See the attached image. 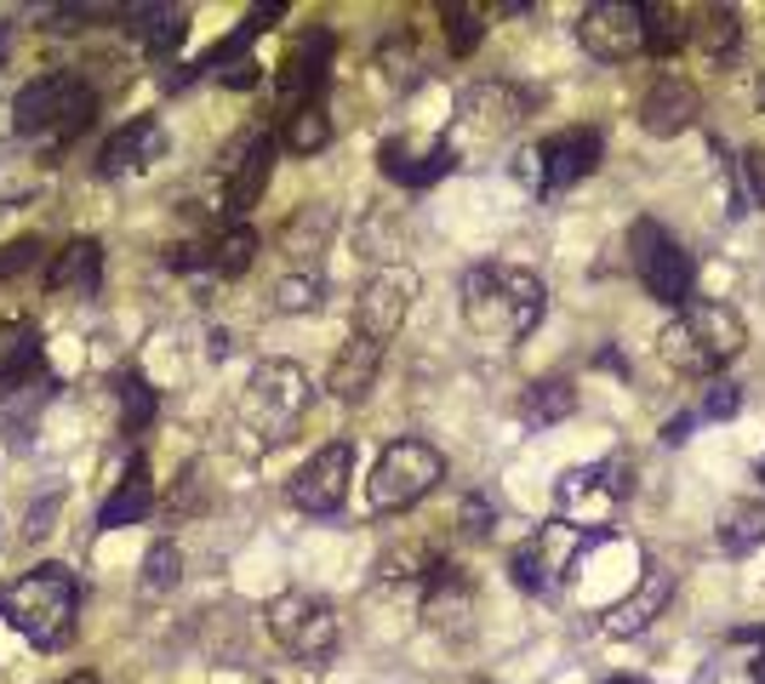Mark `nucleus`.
<instances>
[{
	"instance_id": "obj_1",
	"label": "nucleus",
	"mask_w": 765,
	"mask_h": 684,
	"mask_svg": "<svg viewBox=\"0 0 765 684\" xmlns=\"http://www.w3.org/2000/svg\"><path fill=\"white\" fill-rule=\"evenodd\" d=\"M549 291L531 268L514 263H475L463 274V325L486 342H520L538 331Z\"/></svg>"
},
{
	"instance_id": "obj_2",
	"label": "nucleus",
	"mask_w": 765,
	"mask_h": 684,
	"mask_svg": "<svg viewBox=\"0 0 765 684\" xmlns=\"http://www.w3.org/2000/svg\"><path fill=\"white\" fill-rule=\"evenodd\" d=\"M75 610H81V588L70 565H35L29 576L0 588V622L18 639H29L35 650H63L75 639Z\"/></svg>"
},
{
	"instance_id": "obj_3",
	"label": "nucleus",
	"mask_w": 765,
	"mask_h": 684,
	"mask_svg": "<svg viewBox=\"0 0 765 684\" xmlns=\"http://www.w3.org/2000/svg\"><path fill=\"white\" fill-rule=\"evenodd\" d=\"M748 342V325L737 308L725 302H686L680 314L662 325L657 354L662 365H674L680 376H714L720 365H731Z\"/></svg>"
},
{
	"instance_id": "obj_4",
	"label": "nucleus",
	"mask_w": 765,
	"mask_h": 684,
	"mask_svg": "<svg viewBox=\"0 0 765 684\" xmlns=\"http://www.w3.org/2000/svg\"><path fill=\"white\" fill-rule=\"evenodd\" d=\"M97 115V92L75 68H52V75L29 81L12 103V131L18 137H52V143H75Z\"/></svg>"
},
{
	"instance_id": "obj_5",
	"label": "nucleus",
	"mask_w": 765,
	"mask_h": 684,
	"mask_svg": "<svg viewBox=\"0 0 765 684\" xmlns=\"http://www.w3.org/2000/svg\"><path fill=\"white\" fill-rule=\"evenodd\" d=\"M241 428L257 434V445L269 451V445H286L291 428L304 423L309 410V371L291 365V360H263L252 365L246 376V394H241Z\"/></svg>"
},
{
	"instance_id": "obj_6",
	"label": "nucleus",
	"mask_w": 765,
	"mask_h": 684,
	"mask_svg": "<svg viewBox=\"0 0 765 684\" xmlns=\"http://www.w3.org/2000/svg\"><path fill=\"white\" fill-rule=\"evenodd\" d=\"M263 622H269V639L286 650L291 662H331L338 656V644H343V622H338V610H331L326 599L315 594H275L269 605H263Z\"/></svg>"
},
{
	"instance_id": "obj_7",
	"label": "nucleus",
	"mask_w": 765,
	"mask_h": 684,
	"mask_svg": "<svg viewBox=\"0 0 765 684\" xmlns=\"http://www.w3.org/2000/svg\"><path fill=\"white\" fill-rule=\"evenodd\" d=\"M440 479H446V457L435 445L428 439H394V445H383L372 479H365V496H372L378 513H406L435 491Z\"/></svg>"
},
{
	"instance_id": "obj_8",
	"label": "nucleus",
	"mask_w": 765,
	"mask_h": 684,
	"mask_svg": "<svg viewBox=\"0 0 765 684\" xmlns=\"http://www.w3.org/2000/svg\"><path fill=\"white\" fill-rule=\"evenodd\" d=\"M601 154H606L601 131H594V126H572V131H554V137H543V143H531L514 160V171H520V183L531 194H560V189L583 183L588 171L601 165Z\"/></svg>"
},
{
	"instance_id": "obj_9",
	"label": "nucleus",
	"mask_w": 765,
	"mask_h": 684,
	"mask_svg": "<svg viewBox=\"0 0 765 684\" xmlns=\"http://www.w3.org/2000/svg\"><path fill=\"white\" fill-rule=\"evenodd\" d=\"M594 536H601V531H577V525H565V520H549L531 542L514 547V559H509L514 588H525V594H554L560 581L577 570V559L594 547Z\"/></svg>"
},
{
	"instance_id": "obj_10",
	"label": "nucleus",
	"mask_w": 765,
	"mask_h": 684,
	"mask_svg": "<svg viewBox=\"0 0 765 684\" xmlns=\"http://www.w3.org/2000/svg\"><path fill=\"white\" fill-rule=\"evenodd\" d=\"M628 257H635L640 286H646L657 302L686 308V297H691V286H697V263H691V252L680 246L669 228H657L651 217H640L635 228H628Z\"/></svg>"
},
{
	"instance_id": "obj_11",
	"label": "nucleus",
	"mask_w": 765,
	"mask_h": 684,
	"mask_svg": "<svg viewBox=\"0 0 765 684\" xmlns=\"http://www.w3.org/2000/svg\"><path fill=\"white\" fill-rule=\"evenodd\" d=\"M635 462L628 457H606V462H588V468H572L560 479V491H554V502H560V520L565 525H577V531H594V525H606V513L635 491Z\"/></svg>"
},
{
	"instance_id": "obj_12",
	"label": "nucleus",
	"mask_w": 765,
	"mask_h": 684,
	"mask_svg": "<svg viewBox=\"0 0 765 684\" xmlns=\"http://www.w3.org/2000/svg\"><path fill=\"white\" fill-rule=\"evenodd\" d=\"M349 473H354V445L349 439H331L320 451L286 479V502L297 513H338L349 496Z\"/></svg>"
},
{
	"instance_id": "obj_13",
	"label": "nucleus",
	"mask_w": 765,
	"mask_h": 684,
	"mask_svg": "<svg viewBox=\"0 0 765 684\" xmlns=\"http://www.w3.org/2000/svg\"><path fill=\"white\" fill-rule=\"evenodd\" d=\"M412 297H417V274L401 268V263H383L372 280L360 286V297H354V331L372 336V342H389L394 331L406 325Z\"/></svg>"
},
{
	"instance_id": "obj_14",
	"label": "nucleus",
	"mask_w": 765,
	"mask_h": 684,
	"mask_svg": "<svg viewBox=\"0 0 765 684\" xmlns=\"http://www.w3.org/2000/svg\"><path fill=\"white\" fill-rule=\"evenodd\" d=\"M577 41L588 57L601 63H623L646 52V7H628V0H594L577 18Z\"/></svg>"
},
{
	"instance_id": "obj_15",
	"label": "nucleus",
	"mask_w": 765,
	"mask_h": 684,
	"mask_svg": "<svg viewBox=\"0 0 765 684\" xmlns=\"http://www.w3.org/2000/svg\"><path fill=\"white\" fill-rule=\"evenodd\" d=\"M531 115V97L509 81H480L457 97V126L475 131L480 143H497V137H509L520 120Z\"/></svg>"
},
{
	"instance_id": "obj_16",
	"label": "nucleus",
	"mask_w": 765,
	"mask_h": 684,
	"mask_svg": "<svg viewBox=\"0 0 765 684\" xmlns=\"http://www.w3.org/2000/svg\"><path fill=\"white\" fill-rule=\"evenodd\" d=\"M269 171H275V137L257 126L246 137V149L223 160V178H217L223 205H229V217H235V223H246V212L263 200V189H269Z\"/></svg>"
},
{
	"instance_id": "obj_17",
	"label": "nucleus",
	"mask_w": 765,
	"mask_h": 684,
	"mask_svg": "<svg viewBox=\"0 0 765 684\" xmlns=\"http://www.w3.org/2000/svg\"><path fill=\"white\" fill-rule=\"evenodd\" d=\"M326 68H331V29L315 23V29H304V41L291 46V57H286V68H280V97H286V109L320 103Z\"/></svg>"
},
{
	"instance_id": "obj_18",
	"label": "nucleus",
	"mask_w": 765,
	"mask_h": 684,
	"mask_svg": "<svg viewBox=\"0 0 765 684\" xmlns=\"http://www.w3.org/2000/svg\"><path fill=\"white\" fill-rule=\"evenodd\" d=\"M378 165H383V178H394L401 189H428V183H440L446 171L457 165V149L451 143H412V137H389V143L378 149Z\"/></svg>"
},
{
	"instance_id": "obj_19",
	"label": "nucleus",
	"mask_w": 765,
	"mask_h": 684,
	"mask_svg": "<svg viewBox=\"0 0 765 684\" xmlns=\"http://www.w3.org/2000/svg\"><path fill=\"white\" fill-rule=\"evenodd\" d=\"M423 616H428V628H440V633H469V616H475V581H469V570L451 565V559H440L435 570H428Z\"/></svg>"
},
{
	"instance_id": "obj_20",
	"label": "nucleus",
	"mask_w": 765,
	"mask_h": 684,
	"mask_svg": "<svg viewBox=\"0 0 765 684\" xmlns=\"http://www.w3.org/2000/svg\"><path fill=\"white\" fill-rule=\"evenodd\" d=\"M160 154H166V126L155 115H138L120 131H109V143L97 149V178H131V171H144Z\"/></svg>"
},
{
	"instance_id": "obj_21",
	"label": "nucleus",
	"mask_w": 765,
	"mask_h": 684,
	"mask_svg": "<svg viewBox=\"0 0 765 684\" xmlns=\"http://www.w3.org/2000/svg\"><path fill=\"white\" fill-rule=\"evenodd\" d=\"M97 286H104V246H97L92 234L70 239L63 252H52V263H46V291L52 297L86 302V297H97Z\"/></svg>"
},
{
	"instance_id": "obj_22",
	"label": "nucleus",
	"mask_w": 765,
	"mask_h": 684,
	"mask_svg": "<svg viewBox=\"0 0 765 684\" xmlns=\"http://www.w3.org/2000/svg\"><path fill=\"white\" fill-rule=\"evenodd\" d=\"M669 599H674V570H662V565H651L646 570V581L628 599H617L606 616H601V628L612 633V639H635V633H646L662 610H669Z\"/></svg>"
},
{
	"instance_id": "obj_23",
	"label": "nucleus",
	"mask_w": 765,
	"mask_h": 684,
	"mask_svg": "<svg viewBox=\"0 0 765 684\" xmlns=\"http://www.w3.org/2000/svg\"><path fill=\"white\" fill-rule=\"evenodd\" d=\"M383 349H389V342H372V336L354 331L343 349H338V360H331V371H326L331 399L360 405L365 394H372V388H378V371H383Z\"/></svg>"
},
{
	"instance_id": "obj_24",
	"label": "nucleus",
	"mask_w": 765,
	"mask_h": 684,
	"mask_svg": "<svg viewBox=\"0 0 765 684\" xmlns=\"http://www.w3.org/2000/svg\"><path fill=\"white\" fill-rule=\"evenodd\" d=\"M697 120V86L680 75H657L651 92L640 97V126L651 137H680Z\"/></svg>"
},
{
	"instance_id": "obj_25",
	"label": "nucleus",
	"mask_w": 765,
	"mask_h": 684,
	"mask_svg": "<svg viewBox=\"0 0 765 684\" xmlns=\"http://www.w3.org/2000/svg\"><path fill=\"white\" fill-rule=\"evenodd\" d=\"M155 513V479H149V462L131 451L126 457V473H120V485L109 491L104 513H97V525L104 531H126V525H144Z\"/></svg>"
},
{
	"instance_id": "obj_26",
	"label": "nucleus",
	"mask_w": 765,
	"mask_h": 684,
	"mask_svg": "<svg viewBox=\"0 0 765 684\" xmlns=\"http://www.w3.org/2000/svg\"><path fill=\"white\" fill-rule=\"evenodd\" d=\"M577 410V383H565V376H543V383H531L520 394V417L525 428H554Z\"/></svg>"
},
{
	"instance_id": "obj_27",
	"label": "nucleus",
	"mask_w": 765,
	"mask_h": 684,
	"mask_svg": "<svg viewBox=\"0 0 765 684\" xmlns=\"http://www.w3.org/2000/svg\"><path fill=\"white\" fill-rule=\"evenodd\" d=\"M35 365H41V331L29 320H7L0 325V388H18Z\"/></svg>"
},
{
	"instance_id": "obj_28",
	"label": "nucleus",
	"mask_w": 765,
	"mask_h": 684,
	"mask_svg": "<svg viewBox=\"0 0 765 684\" xmlns=\"http://www.w3.org/2000/svg\"><path fill=\"white\" fill-rule=\"evenodd\" d=\"M257 263V228L252 223H229L212 246H206V274H223V280H235Z\"/></svg>"
},
{
	"instance_id": "obj_29",
	"label": "nucleus",
	"mask_w": 765,
	"mask_h": 684,
	"mask_svg": "<svg viewBox=\"0 0 765 684\" xmlns=\"http://www.w3.org/2000/svg\"><path fill=\"white\" fill-rule=\"evenodd\" d=\"M280 143H286L291 154H320V149L331 143V115H326V103H304V109H291Z\"/></svg>"
},
{
	"instance_id": "obj_30",
	"label": "nucleus",
	"mask_w": 765,
	"mask_h": 684,
	"mask_svg": "<svg viewBox=\"0 0 765 684\" xmlns=\"http://www.w3.org/2000/svg\"><path fill=\"white\" fill-rule=\"evenodd\" d=\"M486 7L480 0H446L440 7V23H446V46L457 52V57H469L475 46H480V34H486Z\"/></svg>"
},
{
	"instance_id": "obj_31",
	"label": "nucleus",
	"mask_w": 765,
	"mask_h": 684,
	"mask_svg": "<svg viewBox=\"0 0 765 684\" xmlns=\"http://www.w3.org/2000/svg\"><path fill=\"white\" fill-rule=\"evenodd\" d=\"M691 34H697V46H703V57L725 63L731 52H737V41H743V23H737V12H731V7H709L703 18L691 23Z\"/></svg>"
},
{
	"instance_id": "obj_32",
	"label": "nucleus",
	"mask_w": 765,
	"mask_h": 684,
	"mask_svg": "<svg viewBox=\"0 0 765 684\" xmlns=\"http://www.w3.org/2000/svg\"><path fill=\"white\" fill-rule=\"evenodd\" d=\"M120 428L126 434H144L155 423V410H160V394L149 388V376L144 371H120Z\"/></svg>"
},
{
	"instance_id": "obj_33",
	"label": "nucleus",
	"mask_w": 765,
	"mask_h": 684,
	"mask_svg": "<svg viewBox=\"0 0 765 684\" xmlns=\"http://www.w3.org/2000/svg\"><path fill=\"white\" fill-rule=\"evenodd\" d=\"M320 297H326V280L315 268H291V274L275 280V308L280 314H309V308H320Z\"/></svg>"
},
{
	"instance_id": "obj_34",
	"label": "nucleus",
	"mask_w": 765,
	"mask_h": 684,
	"mask_svg": "<svg viewBox=\"0 0 765 684\" xmlns=\"http://www.w3.org/2000/svg\"><path fill=\"white\" fill-rule=\"evenodd\" d=\"M759 542H765V507H759V502L731 507V520H725V531H720V547H725V554L743 559V554H754Z\"/></svg>"
},
{
	"instance_id": "obj_35",
	"label": "nucleus",
	"mask_w": 765,
	"mask_h": 684,
	"mask_svg": "<svg viewBox=\"0 0 765 684\" xmlns=\"http://www.w3.org/2000/svg\"><path fill=\"white\" fill-rule=\"evenodd\" d=\"M686 12L680 7H646V52L651 57H669L686 46Z\"/></svg>"
},
{
	"instance_id": "obj_36",
	"label": "nucleus",
	"mask_w": 765,
	"mask_h": 684,
	"mask_svg": "<svg viewBox=\"0 0 765 684\" xmlns=\"http://www.w3.org/2000/svg\"><path fill=\"white\" fill-rule=\"evenodd\" d=\"M178 576H183V554L172 542H155L149 554H144V594H166V588H178Z\"/></svg>"
},
{
	"instance_id": "obj_37",
	"label": "nucleus",
	"mask_w": 765,
	"mask_h": 684,
	"mask_svg": "<svg viewBox=\"0 0 765 684\" xmlns=\"http://www.w3.org/2000/svg\"><path fill=\"white\" fill-rule=\"evenodd\" d=\"M326 234H331V212H304L297 223H286V252H297V257H315L320 246H326Z\"/></svg>"
},
{
	"instance_id": "obj_38",
	"label": "nucleus",
	"mask_w": 765,
	"mask_h": 684,
	"mask_svg": "<svg viewBox=\"0 0 765 684\" xmlns=\"http://www.w3.org/2000/svg\"><path fill=\"white\" fill-rule=\"evenodd\" d=\"M41 239L35 234H23V239H12V246H0V280H12V274H23V268H35L41 263Z\"/></svg>"
},
{
	"instance_id": "obj_39",
	"label": "nucleus",
	"mask_w": 765,
	"mask_h": 684,
	"mask_svg": "<svg viewBox=\"0 0 765 684\" xmlns=\"http://www.w3.org/2000/svg\"><path fill=\"white\" fill-rule=\"evenodd\" d=\"M737 405H743L737 383H725V376H714V388H709V399H703V417H737Z\"/></svg>"
},
{
	"instance_id": "obj_40",
	"label": "nucleus",
	"mask_w": 765,
	"mask_h": 684,
	"mask_svg": "<svg viewBox=\"0 0 765 684\" xmlns=\"http://www.w3.org/2000/svg\"><path fill=\"white\" fill-rule=\"evenodd\" d=\"M491 525H497V507H491L486 496H469V502H463V531H469V536H491Z\"/></svg>"
},
{
	"instance_id": "obj_41",
	"label": "nucleus",
	"mask_w": 765,
	"mask_h": 684,
	"mask_svg": "<svg viewBox=\"0 0 765 684\" xmlns=\"http://www.w3.org/2000/svg\"><path fill=\"white\" fill-rule=\"evenodd\" d=\"M217 86H229V92L257 86V63H252V52H246V57H235V63H223V68H217Z\"/></svg>"
},
{
	"instance_id": "obj_42",
	"label": "nucleus",
	"mask_w": 765,
	"mask_h": 684,
	"mask_svg": "<svg viewBox=\"0 0 765 684\" xmlns=\"http://www.w3.org/2000/svg\"><path fill=\"white\" fill-rule=\"evenodd\" d=\"M743 165H748V189H754V200L765 205V149H748Z\"/></svg>"
},
{
	"instance_id": "obj_43",
	"label": "nucleus",
	"mask_w": 765,
	"mask_h": 684,
	"mask_svg": "<svg viewBox=\"0 0 765 684\" xmlns=\"http://www.w3.org/2000/svg\"><path fill=\"white\" fill-rule=\"evenodd\" d=\"M691 439V417H674V423H662V445H686Z\"/></svg>"
},
{
	"instance_id": "obj_44",
	"label": "nucleus",
	"mask_w": 765,
	"mask_h": 684,
	"mask_svg": "<svg viewBox=\"0 0 765 684\" xmlns=\"http://www.w3.org/2000/svg\"><path fill=\"white\" fill-rule=\"evenodd\" d=\"M57 684H97L92 673H70V678H57Z\"/></svg>"
},
{
	"instance_id": "obj_45",
	"label": "nucleus",
	"mask_w": 765,
	"mask_h": 684,
	"mask_svg": "<svg viewBox=\"0 0 765 684\" xmlns=\"http://www.w3.org/2000/svg\"><path fill=\"white\" fill-rule=\"evenodd\" d=\"M754 684H765V650H759V662H754Z\"/></svg>"
},
{
	"instance_id": "obj_46",
	"label": "nucleus",
	"mask_w": 765,
	"mask_h": 684,
	"mask_svg": "<svg viewBox=\"0 0 765 684\" xmlns=\"http://www.w3.org/2000/svg\"><path fill=\"white\" fill-rule=\"evenodd\" d=\"M606 684H646V678H628V673H623V678H606Z\"/></svg>"
},
{
	"instance_id": "obj_47",
	"label": "nucleus",
	"mask_w": 765,
	"mask_h": 684,
	"mask_svg": "<svg viewBox=\"0 0 765 684\" xmlns=\"http://www.w3.org/2000/svg\"><path fill=\"white\" fill-rule=\"evenodd\" d=\"M759 109H765V81H759Z\"/></svg>"
},
{
	"instance_id": "obj_48",
	"label": "nucleus",
	"mask_w": 765,
	"mask_h": 684,
	"mask_svg": "<svg viewBox=\"0 0 765 684\" xmlns=\"http://www.w3.org/2000/svg\"><path fill=\"white\" fill-rule=\"evenodd\" d=\"M759 479H765V468H759Z\"/></svg>"
}]
</instances>
